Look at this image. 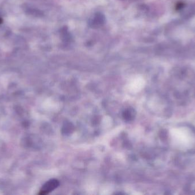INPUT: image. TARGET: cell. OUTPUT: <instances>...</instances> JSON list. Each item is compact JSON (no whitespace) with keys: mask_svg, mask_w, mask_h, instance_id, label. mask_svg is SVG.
<instances>
[{"mask_svg":"<svg viewBox=\"0 0 195 195\" xmlns=\"http://www.w3.org/2000/svg\"><path fill=\"white\" fill-rule=\"evenodd\" d=\"M133 114H134V112L133 110L128 109L127 111H126L124 113V117L125 119L130 120L133 119Z\"/></svg>","mask_w":195,"mask_h":195,"instance_id":"obj_2","label":"cell"},{"mask_svg":"<svg viewBox=\"0 0 195 195\" xmlns=\"http://www.w3.org/2000/svg\"><path fill=\"white\" fill-rule=\"evenodd\" d=\"M60 185V182L58 180L55 179H52L46 183L40 190L39 195H47L51 192L53 190L56 189Z\"/></svg>","mask_w":195,"mask_h":195,"instance_id":"obj_1","label":"cell"}]
</instances>
